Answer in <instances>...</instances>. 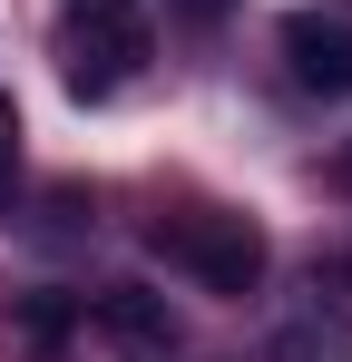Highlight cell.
Instances as JSON below:
<instances>
[{
  "mask_svg": "<svg viewBox=\"0 0 352 362\" xmlns=\"http://www.w3.org/2000/svg\"><path fill=\"white\" fill-rule=\"evenodd\" d=\"M333 284H352V255H333Z\"/></svg>",
  "mask_w": 352,
  "mask_h": 362,
  "instance_id": "obj_9",
  "label": "cell"
},
{
  "mask_svg": "<svg viewBox=\"0 0 352 362\" xmlns=\"http://www.w3.org/2000/svg\"><path fill=\"white\" fill-rule=\"evenodd\" d=\"M88 323H98V343L127 362H167L176 353V313L167 294H147V284H98L88 294Z\"/></svg>",
  "mask_w": 352,
  "mask_h": 362,
  "instance_id": "obj_4",
  "label": "cell"
},
{
  "mask_svg": "<svg viewBox=\"0 0 352 362\" xmlns=\"http://www.w3.org/2000/svg\"><path fill=\"white\" fill-rule=\"evenodd\" d=\"M20 333H30V343H40V353H59V333H69V303H30V313H20Z\"/></svg>",
  "mask_w": 352,
  "mask_h": 362,
  "instance_id": "obj_5",
  "label": "cell"
},
{
  "mask_svg": "<svg viewBox=\"0 0 352 362\" xmlns=\"http://www.w3.org/2000/svg\"><path fill=\"white\" fill-rule=\"evenodd\" d=\"M176 10H186V20H225L235 0H176Z\"/></svg>",
  "mask_w": 352,
  "mask_h": 362,
  "instance_id": "obj_7",
  "label": "cell"
},
{
  "mask_svg": "<svg viewBox=\"0 0 352 362\" xmlns=\"http://www.w3.org/2000/svg\"><path fill=\"white\" fill-rule=\"evenodd\" d=\"M284 69L313 98H352V0H313L284 20Z\"/></svg>",
  "mask_w": 352,
  "mask_h": 362,
  "instance_id": "obj_3",
  "label": "cell"
},
{
  "mask_svg": "<svg viewBox=\"0 0 352 362\" xmlns=\"http://www.w3.org/2000/svg\"><path fill=\"white\" fill-rule=\"evenodd\" d=\"M147 245L167 255L196 294H254V284H264V264H274L264 226H254V216H235V206H176V216L147 226Z\"/></svg>",
  "mask_w": 352,
  "mask_h": 362,
  "instance_id": "obj_1",
  "label": "cell"
},
{
  "mask_svg": "<svg viewBox=\"0 0 352 362\" xmlns=\"http://www.w3.org/2000/svg\"><path fill=\"white\" fill-rule=\"evenodd\" d=\"M10 177H20V108H10V88H0V196H10Z\"/></svg>",
  "mask_w": 352,
  "mask_h": 362,
  "instance_id": "obj_6",
  "label": "cell"
},
{
  "mask_svg": "<svg viewBox=\"0 0 352 362\" xmlns=\"http://www.w3.org/2000/svg\"><path fill=\"white\" fill-rule=\"evenodd\" d=\"M157 49V20L147 0H69L59 10V69H69V98H117Z\"/></svg>",
  "mask_w": 352,
  "mask_h": 362,
  "instance_id": "obj_2",
  "label": "cell"
},
{
  "mask_svg": "<svg viewBox=\"0 0 352 362\" xmlns=\"http://www.w3.org/2000/svg\"><path fill=\"white\" fill-rule=\"evenodd\" d=\"M333 186H343V196H352V137H343V147H333Z\"/></svg>",
  "mask_w": 352,
  "mask_h": 362,
  "instance_id": "obj_8",
  "label": "cell"
}]
</instances>
